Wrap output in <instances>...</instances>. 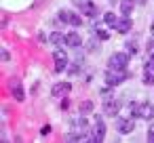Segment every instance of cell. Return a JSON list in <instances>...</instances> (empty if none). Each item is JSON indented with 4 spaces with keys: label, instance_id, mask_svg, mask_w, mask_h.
Masks as SVG:
<instances>
[{
    "label": "cell",
    "instance_id": "24",
    "mask_svg": "<svg viewBox=\"0 0 154 143\" xmlns=\"http://www.w3.org/2000/svg\"><path fill=\"white\" fill-rule=\"evenodd\" d=\"M49 133H51V126H49V124H45V126L40 128V135H49Z\"/></svg>",
    "mask_w": 154,
    "mask_h": 143
},
{
    "label": "cell",
    "instance_id": "11",
    "mask_svg": "<svg viewBox=\"0 0 154 143\" xmlns=\"http://www.w3.org/2000/svg\"><path fill=\"white\" fill-rule=\"evenodd\" d=\"M118 34H129L131 30H133V21H131V17H125L122 15V19H118V23H116V28H114Z\"/></svg>",
    "mask_w": 154,
    "mask_h": 143
},
{
    "label": "cell",
    "instance_id": "22",
    "mask_svg": "<svg viewBox=\"0 0 154 143\" xmlns=\"http://www.w3.org/2000/svg\"><path fill=\"white\" fill-rule=\"evenodd\" d=\"M146 70L154 72V57H148V63H146Z\"/></svg>",
    "mask_w": 154,
    "mask_h": 143
},
{
    "label": "cell",
    "instance_id": "18",
    "mask_svg": "<svg viewBox=\"0 0 154 143\" xmlns=\"http://www.w3.org/2000/svg\"><path fill=\"white\" fill-rule=\"evenodd\" d=\"M125 46H127V53H129V55H135V53H137V40H127Z\"/></svg>",
    "mask_w": 154,
    "mask_h": 143
},
{
    "label": "cell",
    "instance_id": "7",
    "mask_svg": "<svg viewBox=\"0 0 154 143\" xmlns=\"http://www.w3.org/2000/svg\"><path fill=\"white\" fill-rule=\"evenodd\" d=\"M70 91H72V84H70V82H57V84H53L51 95L57 97V99H66V97L70 95Z\"/></svg>",
    "mask_w": 154,
    "mask_h": 143
},
{
    "label": "cell",
    "instance_id": "27",
    "mask_svg": "<svg viewBox=\"0 0 154 143\" xmlns=\"http://www.w3.org/2000/svg\"><path fill=\"white\" fill-rule=\"evenodd\" d=\"M110 2H114V0H110Z\"/></svg>",
    "mask_w": 154,
    "mask_h": 143
},
{
    "label": "cell",
    "instance_id": "15",
    "mask_svg": "<svg viewBox=\"0 0 154 143\" xmlns=\"http://www.w3.org/2000/svg\"><path fill=\"white\" fill-rule=\"evenodd\" d=\"M49 42H51L53 46H63V44H66V36H63L61 32H53V34L49 36Z\"/></svg>",
    "mask_w": 154,
    "mask_h": 143
},
{
    "label": "cell",
    "instance_id": "25",
    "mask_svg": "<svg viewBox=\"0 0 154 143\" xmlns=\"http://www.w3.org/2000/svg\"><path fill=\"white\" fill-rule=\"evenodd\" d=\"M148 141H154V124H152L150 130H148Z\"/></svg>",
    "mask_w": 154,
    "mask_h": 143
},
{
    "label": "cell",
    "instance_id": "10",
    "mask_svg": "<svg viewBox=\"0 0 154 143\" xmlns=\"http://www.w3.org/2000/svg\"><path fill=\"white\" fill-rule=\"evenodd\" d=\"M133 128H135L133 118H116V130H118L120 135H129Z\"/></svg>",
    "mask_w": 154,
    "mask_h": 143
},
{
    "label": "cell",
    "instance_id": "12",
    "mask_svg": "<svg viewBox=\"0 0 154 143\" xmlns=\"http://www.w3.org/2000/svg\"><path fill=\"white\" fill-rule=\"evenodd\" d=\"M66 44H68L70 49H80V44H82L80 34H78V32H68V34H66Z\"/></svg>",
    "mask_w": 154,
    "mask_h": 143
},
{
    "label": "cell",
    "instance_id": "5",
    "mask_svg": "<svg viewBox=\"0 0 154 143\" xmlns=\"http://www.w3.org/2000/svg\"><path fill=\"white\" fill-rule=\"evenodd\" d=\"M72 2H74V4L80 9V13L87 15V17H97V13H99L97 4L91 2V0H72Z\"/></svg>",
    "mask_w": 154,
    "mask_h": 143
},
{
    "label": "cell",
    "instance_id": "21",
    "mask_svg": "<svg viewBox=\"0 0 154 143\" xmlns=\"http://www.w3.org/2000/svg\"><path fill=\"white\" fill-rule=\"evenodd\" d=\"M97 49H99V38H97V40H95V38H91V40L87 42V51H91V53H93V51H97Z\"/></svg>",
    "mask_w": 154,
    "mask_h": 143
},
{
    "label": "cell",
    "instance_id": "6",
    "mask_svg": "<svg viewBox=\"0 0 154 143\" xmlns=\"http://www.w3.org/2000/svg\"><path fill=\"white\" fill-rule=\"evenodd\" d=\"M53 61H55V72H63V70H68V55H66V51L63 49H57L55 53H53Z\"/></svg>",
    "mask_w": 154,
    "mask_h": 143
},
{
    "label": "cell",
    "instance_id": "26",
    "mask_svg": "<svg viewBox=\"0 0 154 143\" xmlns=\"http://www.w3.org/2000/svg\"><path fill=\"white\" fill-rule=\"evenodd\" d=\"M152 32H154V21H152Z\"/></svg>",
    "mask_w": 154,
    "mask_h": 143
},
{
    "label": "cell",
    "instance_id": "20",
    "mask_svg": "<svg viewBox=\"0 0 154 143\" xmlns=\"http://www.w3.org/2000/svg\"><path fill=\"white\" fill-rule=\"evenodd\" d=\"M143 84H148V86H152V84H154V72L146 70V74H143Z\"/></svg>",
    "mask_w": 154,
    "mask_h": 143
},
{
    "label": "cell",
    "instance_id": "1",
    "mask_svg": "<svg viewBox=\"0 0 154 143\" xmlns=\"http://www.w3.org/2000/svg\"><path fill=\"white\" fill-rule=\"evenodd\" d=\"M89 133H91V135H89L87 139L93 141V143H101V141L106 139V124H103L101 114H95V116H93V128H91Z\"/></svg>",
    "mask_w": 154,
    "mask_h": 143
},
{
    "label": "cell",
    "instance_id": "19",
    "mask_svg": "<svg viewBox=\"0 0 154 143\" xmlns=\"http://www.w3.org/2000/svg\"><path fill=\"white\" fill-rule=\"evenodd\" d=\"M93 30H95V38H99V40H108V38H110V34H108L106 30H99L97 25H95Z\"/></svg>",
    "mask_w": 154,
    "mask_h": 143
},
{
    "label": "cell",
    "instance_id": "4",
    "mask_svg": "<svg viewBox=\"0 0 154 143\" xmlns=\"http://www.w3.org/2000/svg\"><path fill=\"white\" fill-rule=\"evenodd\" d=\"M120 107H122V101L116 99V97H106L103 101V114L110 116V118H116L120 114Z\"/></svg>",
    "mask_w": 154,
    "mask_h": 143
},
{
    "label": "cell",
    "instance_id": "23",
    "mask_svg": "<svg viewBox=\"0 0 154 143\" xmlns=\"http://www.w3.org/2000/svg\"><path fill=\"white\" fill-rule=\"evenodd\" d=\"M9 59H11V55H9V51H7V49H2V61L7 63Z\"/></svg>",
    "mask_w": 154,
    "mask_h": 143
},
{
    "label": "cell",
    "instance_id": "9",
    "mask_svg": "<svg viewBox=\"0 0 154 143\" xmlns=\"http://www.w3.org/2000/svg\"><path fill=\"white\" fill-rule=\"evenodd\" d=\"M9 88H11V95H13L17 101H23V99H26V91H23V86H21V80H19V78H11Z\"/></svg>",
    "mask_w": 154,
    "mask_h": 143
},
{
    "label": "cell",
    "instance_id": "2",
    "mask_svg": "<svg viewBox=\"0 0 154 143\" xmlns=\"http://www.w3.org/2000/svg\"><path fill=\"white\" fill-rule=\"evenodd\" d=\"M106 84L108 86H118V84H122L127 78H129V74H127V70H110L108 67V72H106Z\"/></svg>",
    "mask_w": 154,
    "mask_h": 143
},
{
    "label": "cell",
    "instance_id": "3",
    "mask_svg": "<svg viewBox=\"0 0 154 143\" xmlns=\"http://www.w3.org/2000/svg\"><path fill=\"white\" fill-rule=\"evenodd\" d=\"M127 65H129V53H114L108 59L110 70H127Z\"/></svg>",
    "mask_w": 154,
    "mask_h": 143
},
{
    "label": "cell",
    "instance_id": "17",
    "mask_svg": "<svg viewBox=\"0 0 154 143\" xmlns=\"http://www.w3.org/2000/svg\"><path fill=\"white\" fill-rule=\"evenodd\" d=\"M103 23H106L108 28H112V30H114V28H116V23H118V17H116L114 13H106V15H103Z\"/></svg>",
    "mask_w": 154,
    "mask_h": 143
},
{
    "label": "cell",
    "instance_id": "13",
    "mask_svg": "<svg viewBox=\"0 0 154 143\" xmlns=\"http://www.w3.org/2000/svg\"><path fill=\"white\" fill-rule=\"evenodd\" d=\"M137 116L139 118H146V120H150V118H154V105L152 103H139V109H137Z\"/></svg>",
    "mask_w": 154,
    "mask_h": 143
},
{
    "label": "cell",
    "instance_id": "8",
    "mask_svg": "<svg viewBox=\"0 0 154 143\" xmlns=\"http://www.w3.org/2000/svg\"><path fill=\"white\" fill-rule=\"evenodd\" d=\"M59 21H63L68 25H74V28H80V23H82L80 15L78 13H70V11H61L59 13Z\"/></svg>",
    "mask_w": 154,
    "mask_h": 143
},
{
    "label": "cell",
    "instance_id": "14",
    "mask_svg": "<svg viewBox=\"0 0 154 143\" xmlns=\"http://www.w3.org/2000/svg\"><path fill=\"white\" fill-rule=\"evenodd\" d=\"M133 9H135V0H120V13L125 17H131Z\"/></svg>",
    "mask_w": 154,
    "mask_h": 143
},
{
    "label": "cell",
    "instance_id": "16",
    "mask_svg": "<svg viewBox=\"0 0 154 143\" xmlns=\"http://www.w3.org/2000/svg\"><path fill=\"white\" fill-rule=\"evenodd\" d=\"M93 101H80L78 103V114L80 116H89V114H93Z\"/></svg>",
    "mask_w": 154,
    "mask_h": 143
}]
</instances>
